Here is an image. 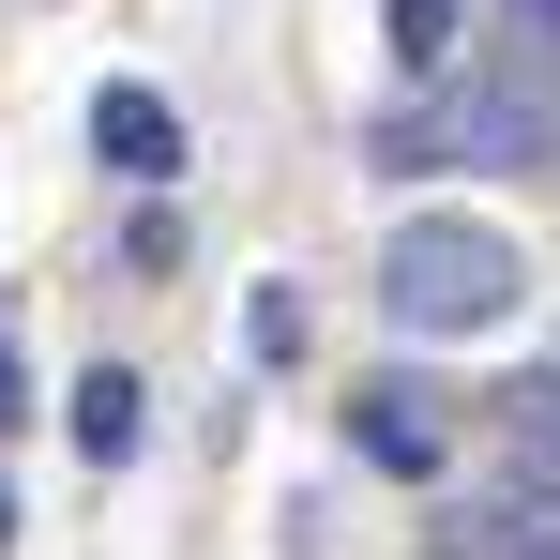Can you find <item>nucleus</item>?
<instances>
[{
	"label": "nucleus",
	"instance_id": "nucleus-5",
	"mask_svg": "<svg viewBox=\"0 0 560 560\" xmlns=\"http://www.w3.org/2000/svg\"><path fill=\"white\" fill-rule=\"evenodd\" d=\"M92 152L121 167V183H183V106L152 92V77H106L92 92Z\"/></svg>",
	"mask_w": 560,
	"mask_h": 560
},
{
	"label": "nucleus",
	"instance_id": "nucleus-11",
	"mask_svg": "<svg viewBox=\"0 0 560 560\" xmlns=\"http://www.w3.org/2000/svg\"><path fill=\"white\" fill-rule=\"evenodd\" d=\"M515 46H530V61H560V0H515Z\"/></svg>",
	"mask_w": 560,
	"mask_h": 560
},
{
	"label": "nucleus",
	"instance_id": "nucleus-1",
	"mask_svg": "<svg viewBox=\"0 0 560 560\" xmlns=\"http://www.w3.org/2000/svg\"><path fill=\"white\" fill-rule=\"evenodd\" d=\"M515 303H530V258H515L485 212H409V228L378 243V318L424 334V349H440V334H500Z\"/></svg>",
	"mask_w": 560,
	"mask_h": 560
},
{
	"label": "nucleus",
	"instance_id": "nucleus-9",
	"mask_svg": "<svg viewBox=\"0 0 560 560\" xmlns=\"http://www.w3.org/2000/svg\"><path fill=\"white\" fill-rule=\"evenodd\" d=\"M243 349H258V364H303V288H258V303H243Z\"/></svg>",
	"mask_w": 560,
	"mask_h": 560
},
{
	"label": "nucleus",
	"instance_id": "nucleus-2",
	"mask_svg": "<svg viewBox=\"0 0 560 560\" xmlns=\"http://www.w3.org/2000/svg\"><path fill=\"white\" fill-rule=\"evenodd\" d=\"M560 152V106L530 61H500V77H455V92H424V106H378L364 121V167H546Z\"/></svg>",
	"mask_w": 560,
	"mask_h": 560
},
{
	"label": "nucleus",
	"instance_id": "nucleus-8",
	"mask_svg": "<svg viewBox=\"0 0 560 560\" xmlns=\"http://www.w3.org/2000/svg\"><path fill=\"white\" fill-rule=\"evenodd\" d=\"M500 440H515V469H560V378H515L500 394Z\"/></svg>",
	"mask_w": 560,
	"mask_h": 560
},
{
	"label": "nucleus",
	"instance_id": "nucleus-10",
	"mask_svg": "<svg viewBox=\"0 0 560 560\" xmlns=\"http://www.w3.org/2000/svg\"><path fill=\"white\" fill-rule=\"evenodd\" d=\"M31 424V364H15V334H0V440Z\"/></svg>",
	"mask_w": 560,
	"mask_h": 560
},
{
	"label": "nucleus",
	"instance_id": "nucleus-12",
	"mask_svg": "<svg viewBox=\"0 0 560 560\" xmlns=\"http://www.w3.org/2000/svg\"><path fill=\"white\" fill-rule=\"evenodd\" d=\"M0 546H15V500H0Z\"/></svg>",
	"mask_w": 560,
	"mask_h": 560
},
{
	"label": "nucleus",
	"instance_id": "nucleus-4",
	"mask_svg": "<svg viewBox=\"0 0 560 560\" xmlns=\"http://www.w3.org/2000/svg\"><path fill=\"white\" fill-rule=\"evenodd\" d=\"M349 455L424 485V469L455 455V424H440V394H424V378H364V394H349Z\"/></svg>",
	"mask_w": 560,
	"mask_h": 560
},
{
	"label": "nucleus",
	"instance_id": "nucleus-6",
	"mask_svg": "<svg viewBox=\"0 0 560 560\" xmlns=\"http://www.w3.org/2000/svg\"><path fill=\"white\" fill-rule=\"evenodd\" d=\"M137 440H152V394H137V364H92V378H77V455L121 469Z\"/></svg>",
	"mask_w": 560,
	"mask_h": 560
},
{
	"label": "nucleus",
	"instance_id": "nucleus-7",
	"mask_svg": "<svg viewBox=\"0 0 560 560\" xmlns=\"http://www.w3.org/2000/svg\"><path fill=\"white\" fill-rule=\"evenodd\" d=\"M378 46L409 77H455V0H378Z\"/></svg>",
	"mask_w": 560,
	"mask_h": 560
},
{
	"label": "nucleus",
	"instance_id": "nucleus-3",
	"mask_svg": "<svg viewBox=\"0 0 560 560\" xmlns=\"http://www.w3.org/2000/svg\"><path fill=\"white\" fill-rule=\"evenodd\" d=\"M424 560H560V469H515V485H469V500H440Z\"/></svg>",
	"mask_w": 560,
	"mask_h": 560
}]
</instances>
